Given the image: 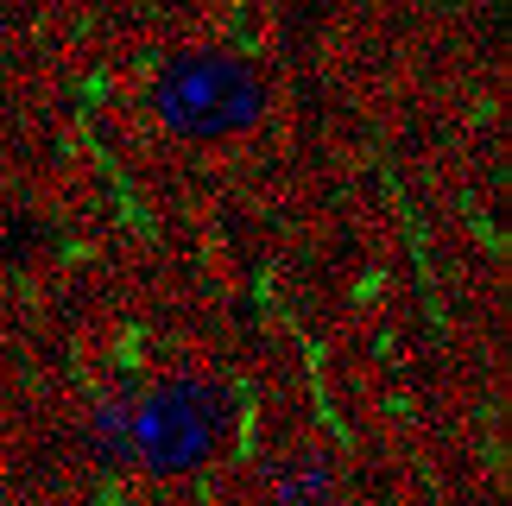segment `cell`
Masks as SVG:
<instances>
[{"label":"cell","instance_id":"3957f363","mask_svg":"<svg viewBox=\"0 0 512 506\" xmlns=\"http://www.w3.org/2000/svg\"><path fill=\"white\" fill-rule=\"evenodd\" d=\"M266 494H272V506H336L342 500V469H336L329 450L298 443V450H285L279 462H272Z\"/></svg>","mask_w":512,"mask_h":506},{"label":"cell","instance_id":"6da1fadb","mask_svg":"<svg viewBox=\"0 0 512 506\" xmlns=\"http://www.w3.org/2000/svg\"><path fill=\"white\" fill-rule=\"evenodd\" d=\"M146 102H152V121H159L171 140L215 146V140H241V133H253L266 121L272 83L253 57L196 45V51H177L171 64L152 76Z\"/></svg>","mask_w":512,"mask_h":506},{"label":"cell","instance_id":"277c9868","mask_svg":"<svg viewBox=\"0 0 512 506\" xmlns=\"http://www.w3.org/2000/svg\"><path fill=\"white\" fill-rule=\"evenodd\" d=\"M95 450H102V462H133V405L121 399H102L95 405Z\"/></svg>","mask_w":512,"mask_h":506},{"label":"cell","instance_id":"7a4b0ae2","mask_svg":"<svg viewBox=\"0 0 512 506\" xmlns=\"http://www.w3.org/2000/svg\"><path fill=\"white\" fill-rule=\"evenodd\" d=\"M234 437V393L209 374H171L133 399V469L152 481L196 475Z\"/></svg>","mask_w":512,"mask_h":506}]
</instances>
